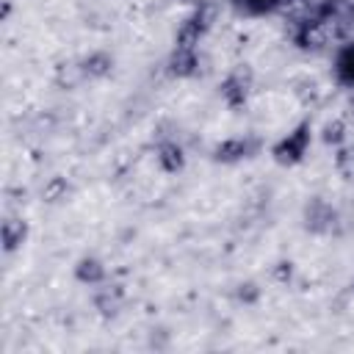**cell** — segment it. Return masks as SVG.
I'll return each mask as SVG.
<instances>
[{"instance_id": "6da1fadb", "label": "cell", "mask_w": 354, "mask_h": 354, "mask_svg": "<svg viewBox=\"0 0 354 354\" xmlns=\"http://www.w3.org/2000/svg\"><path fill=\"white\" fill-rule=\"evenodd\" d=\"M307 138H310V136H307V127L288 133V138H285L282 147H279V158H285V160H296V158H301L304 149H307Z\"/></svg>"}, {"instance_id": "7a4b0ae2", "label": "cell", "mask_w": 354, "mask_h": 354, "mask_svg": "<svg viewBox=\"0 0 354 354\" xmlns=\"http://www.w3.org/2000/svg\"><path fill=\"white\" fill-rule=\"evenodd\" d=\"M340 69L348 75V80H354V47H348V50L340 55Z\"/></svg>"}]
</instances>
